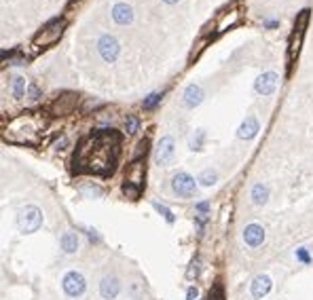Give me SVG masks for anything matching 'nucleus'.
Segmentation results:
<instances>
[{"instance_id":"7","label":"nucleus","mask_w":313,"mask_h":300,"mask_svg":"<svg viewBox=\"0 0 313 300\" xmlns=\"http://www.w3.org/2000/svg\"><path fill=\"white\" fill-rule=\"evenodd\" d=\"M97 49H100V55L106 61H114L119 57V51H121L117 38L110 36V34H104V36L97 40Z\"/></svg>"},{"instance_id":"22","label":"nucleus","mask_w":313,"mask_h":300,"mask_svg":"<svg viewBox=\"0 0 313 300\" xmlns=\"http://www.w3.org/2000/svg\"><path fill=\"white\" fill-rule=\"evenodd\" d=\"M161 97H163V93H150L146 100H144V108H146V110H150V108H155L156 104L161 102Z\"/></svg>"},{"instance_id":"12","label":"nucleus","mask_w":313,"mask_h":300,"mask_svg":"<svg viewBox=\"0 0 313 300\" xmlns=\"http://www.w3.org/2000/svg\"><path fill=\"white\" fill-rule=\"evenodd\" d=\"M243 241H246L248 245L256 247L265 241V230L263 226H258V224H250V226H246V230H243Z\"/></svg>"},{"instance_id":"1","label":"nucleus","mask_w":313,"mask_h":300,"mask_svg":"<svg viewBox=\"0 0 313 300\" xmlns=\"http://www.w3.org/2000/svg\"><path fill=\"white\" fill-rule=\"evenodd\" d=\"M121 154V134L114 129H97L78 144L74 167L78 174L106 178L114 171Z\"/></svg>"},{"instance_id":"6","label":"nucleus","mask_w":313,"mask_h":300,"mask_svg":"<svg viewBox=\"0 0 313 300\" xmlns=\"http://www.w3.org/2000/svg\"><path fill=\"white\" fill-rule=\"evenodd\" d=\"M63 292L72 298L80 296V294L85 292V277L77 273V270H70V273L63 277Z\"/></svg>"},{"instance_id":"24","label":"nucleus","mask_w":313,"mask_h":300,"mask_svg":"<svg viewBox=\"0 0 313 300\" xmlns=\"http://www.w3.org/2000/svg\"><path fill=\"white\" fill-rule=\"evenodd\" d=\"M201 184H203V186H212V184H216V174H214V171H203V174H201Z\"/></svg>"},{"instance_id":"8","label":"nucleus","mask_w":313,"mask_h":300,"mask_svg":"<svg viewBox=\"0 0 313 300\" xmlns=\"http://www.w3.org/2000/svg\"><path fill=\"white\" fill-rule=\"evenodd\" d=\"M172 188L176 190V193L180 195V197H193V195H195V180H193V178H190L188 174L180 171V174L173 176Z\"/></svg>"},{"instance_id":"30","label":"nucleus","mask_w":313,"mask_h":300,"mask_svg":"<svg viewBox=\"0 0 313 300\" xmlns=\"http://www.w3.org/2000/svg\"><path fill=\"white\" fill-rule=\"evenodd\" d=\"M188 300H197V290L195 287H190L188 290Z\"/></svg>"},{"instance_id":"21","label":"nucleus","mask_w":313,"mask_h":300,"mask_svg":"<svg viewBox=\"0 0 313 300\" xmlns=\"http://www.w3.org/2000/svg\"><path fill=\"white\" fill-rule=\"evenodd\" d=\"M24 87H26V80L21 76L13 78V95L15 97H24Z\"/></svg>"},{"instance_id":"4","label":"nucleus","mask_w":313,"mask_h":300,"mask_svg":"<svg viewBox=\"0 0 313 300\" xmlns=\"http://www.w3.org/2000/svg\"><path fill=\"white\" fill-rule=\"evenodd\" d=\"M307 21H309V9H303V11H300V15L297 17V21H294V32H292V36H290V47H288V60H290V63L297 60V55L300 51V43H303V36H305Z\"/></svg>"},{"instance_id":"29","label":"nucleus","mask_w":313,"mask_h":300,"mask_svg":"<svg viewBox=\"0 0 313 300\" xmlns=\"http://www.w3.org/2000/svg\"><path fill=\"white\" fill-rule=\"evenodd\" d=\"M30 97H32V100H36V97H38V89L34 87V85L30 87Z\"/></svg>"},{"instance_id":"9","label":"nucleus","mask_w":313,"mask_h":300,"mask_svg":"<svg viewBox=\"0 0 313 300\" xmlns=\"http://www.w3.org/2000/svg\"><path fill=\"white\" fill-rule=\"evenodd\" d=\"M277 87V74L275 72H266V74H260L254 83V89H256L258 95H271Z\"/></svg>"},{"instance_id":"5","label":"nucleus","mask_w":313,"mask_h":300,"mask_svg":"<svg viewBox=\"0 0 313 300\" xmlns=\"http://www.w3.org/2000/svg\"><path fill=\"white\" fill-rule=\"evenodd\" d=\"M43 224V211L36 205H26L17 216V226L21 233H36Z\"/></svg>"},{"instance_id":"17","label":"nucleus","mask_w":313,"mask_h":300,"mask_svg":"<svg viewBox=\"0 0 313 300\" xmlns=\"http://www.w3.org/2000/svg\"><path fill=\"white\" fill-rule=\"evenodd\" d=\"M201 100H203V91L197 87V85H190V87H187V91H184V102H187V106L195 108L197 104H201Z\"/></svg>"},{"instance_id":"28","label":"nucleus","mask_w":313,"mask_h":300,"mask_svg":"<svg viewBox=\"0 0 313 300\" xmlns=\"http://www.w3.org/2000/svg\"><path fill=\"white\" fill-rule=\"evenodd\" d=\"M210 300H222V290H220V287H216V290H214V296L210 294Z\"/></svg>"},{"instance_id":"31","label":"nucleus","mask_w":313,"mask_h":300,"mask_svg":"<svg viewBox=\"0 0 313 300\" xmlns=\"http://www.w3.org/2000/svg\"><path fill=\"white\" fill-rule=\"evenodd\" d=\"M163 2H167V4H176L178 0H163Z\"/></svg>"},{"instance_id":"2","label":"nucleus","mask_w":313,"mask_h":300,"mask_svg":"<svg viewBox=\"0 0 313 300\" xmlns=\"http://www.w3.org/2000/svg\"><path fill=\"white\" fill-rule=\"evenodd\" d=\"M45 127H47V119H45L43 112L28 110L24 114H19V117H15L13 120H9V125H4L2 137L4 142H11V144L36 146L45 134Z\"/></svg>"},{"instance_id":"26","label":"nucleus","mask_w":313,"mask_h":300,"mask_svg":"<svg viewBox=\"0 0 313 300\" xmlns=\"http://www.w3.org/2000/svg\"><path fill=\"white\" fill-rule=\"evenodd\" d=\"M155 210L159 211V213H163V216L167 218V222H173V216H172V211L167 210V207H163V205H161V203H155Z\"/></svg>"},{"instance_id":"10","label":"nucleus","mask_w":313,"mask_h":300,"mask_svg":"<svg viewBox=\"0 0 313 300\" xmlns=\"http://www.w3.org/2000/svg\"><path fill=\"white\" fill-rule=\"evenodd\" d=\"M172 161H173V137L165 135L163 140L159 142V148H156V163L170 165Z\"/></svg>"},{"instance_id":"11","label":"nucleus","mask_w":313,"mask_h":300,"mask_svg":"<svg viewBox=\"0 0 313 300\" xmlns=\"http://www.w3.org/2000/svg\"><path fill=\"white\" fill-rule=\"evenodd\" d=\"M127 184H133V186L142 188V180H144V165L140 159H136L133 163L129 165V169H127Z\"/></svg>"},{"instance_id":"27","label":"nucleus","mask_w":313,"mask_h":300,"mask_svg":"<svg viewBox=\"0 0 313 300\" xmlns=\"http://www.w3.org/2000/svg\"><path fill=\"white\" fill-rule=\"evenodd\" d=\"M297 258H298V260H303L305 264H309V262H311V258H309V254H307L305 250H298V252H297Z\"/></svg>"},{"instance_id":"25","label":"nucleus","mask_w":313,"mask_h":300,"mask_svg":"<svg viewBox=\"0 0 313 300\" xmlns=\"http://www.w3.org/2000/svg\"><path fill=\"white\" fill-rule=\"evenodd\" d=\"M138 127H140V120H138L136 117H129V119H127V131H129V134H136Z\"/></svg>"},{"instance_id":"20","label":"nucleus","mask_w":313,"mask_h":300,"mask_svg":"<svg viewBox=\"0 0 313 300\" xmlns=\"http://www.w3.org/2000/svg\"><path fill=\"white\" fill-rule=\"evenodd\" d=\"M72 104H74V97H72V95H62V104L55 102L53 110H57V114H60V110H70Z\"/></svg>"},{"instance_id":"19","label":"nucleus","mask_w":313,"mask_h":300,"mask_svg":"<svg viewBox=\"0 0 313 300\" xmlns=\"http://www.w3.org/2000/svg\"><path fill=\"white\" fill-rule=\"evenodd\" d=\"M266 199H269V188H266L265 184H256V186L252 188V201L256 205H265Z\"/></svg>"},{"instance_id":"13","label":"nucleus","mask_w":313,"mask_h":300,"mask_svg":"<svg viewBox=\"0 0 313 300\" xmlns=\"http://www.w3.org/2000/svg\"><path fill=\"white\" fill-rule=\"evenodd\" d=\"M119 290H121V284H119L117 277H104V279H102V284H100V292H102V296H104V298H108V300L117 298Z\"/></svg>"},{"instance_id":"18","label":"nucleus","mask_w":313,"mask_h":300,"mask_svg":"<svg viewBox=\"0 0 313 300\" xmlns=\"http://www.w3.org/2000/svg\"><path fill=\"white\" fill-rule=\"evenodd\" d=\"M62 250L66 254H72L78 250V239L74 233H63L62 235Z\"/></svg>"},{"instance_id":"3","label":"nucleus","mask_w":313,"mask_h":300,"mask_svg":"<svg viewBox=\"0 0 313 300\" xmlns=\"http://www.w3.org/2000/svg\"><path fill=\"white\" fill-rule=\"evenodd\" d=\"M63 28H66V21H63V19H53L51 24H47L43 30L36 34V36H34L32 45H36L38 49L51 47V45H55L57 40H60V36L63 34Z\"/></svg>"},{"instance_id":"23","label":"nucleus","mask_w":313,"mask_h":300,"mask_svg":"<svg viewBox=\"0 0 313 300\" xmlns=\"http://www.w3.org/2000/svg\"><path fill=\"white\" fill-rule=\"evenodd\" d=\"M140 190H142V188L133 186V184H127V182L123 184V193H125L129 199H138V197H140Z\"/></svg>"},{"instance_id":"14","label":"nucleus","mask_w":313,"mask_h":300,"mask_svg":"<svg viewBox=\"0 0 313 300\" xmlns=\"http://www.w3.org/2000/svg\"><path fill=\"white\" fill-rule=\"evenodd\" d=\"M271 290V279L266 275H258L256 279L252 281V296L254 298H265Z\"/></svg>"},{"instance_id":"15","label":"nucleus","mask_w":313,"mask_h":300,"mask_svg":"<svg viewBox=\"0 0 313 300\" xmlns=\"http://www.w3.org/2000/svg\"><path fill=\"white\" fill-rule=\"evenodd\" d=\"M112 17L117 24L127 26L133 21V11H131V7H127V4H117V7L112 9Z\"/></svg>"},{"instance_id":"16","label":"nucleus","mask_w":313,"mask_h":300,"mask_svg":"<svg viewBox=\"0 0 313 300\" xmlns=\"http://www.w3.org/2000/svg\"><path fill=\"white\" fill-rule=\"evenodd\" d=\"M258 134V120L254 117H248L239 127V137L241 140H252Z\"/></svg>"}]
</instances>
